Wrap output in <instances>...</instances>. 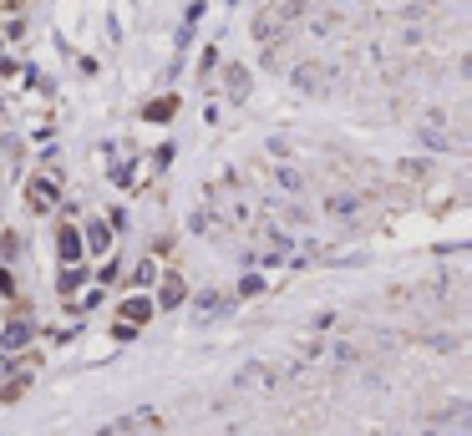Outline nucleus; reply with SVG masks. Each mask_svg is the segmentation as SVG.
<instances>
[{"label": "nucleus", "mask_w": 472, "mask_h": 436, "mask_svg": "<svg viewBox=\"0 0 472 436\" xmlns=\"http://www.w3.org/2000/svg\"><path fill=\"white\" fill-rule=\"evenodd\" d=\"M61 254L76 259V254H81V238H76V233H61Z\"/></svg>", "instance_id": "20e7f679"}, {"label": "nucleus", "mask_w": 472, "mask_h": 436, "mask_svg": "<svg viewBox=\"0 0 472 436\" xmlns=\"http://www.w3.org/2000/svg\"><path fill=\"white\" fill-rule=\"evenodd\" d=\"M229 97H234V102L249 97V71H244V67H229Z\"/></svg>", "instance_id": "f257e3e1"}, {"label": "nucleus", "mask_w": 472, "mask_h": 436, "mask_svg": "<svg viewBox=\"0 0 472 436\" xmlns=\"http://www.w3.org/2000/svg\"><path fill=\"white\" fill-rule=\"evenodd\" d=\"M31 203H36V208H51V203H56V188H51L46 178H41V183H31Z\"/></svg>", "instance_id": "f03ea898"}, {"label": "nucleus", "mask_w": 472, "mask_h": 436, "mask_svg": "<svg viewBox=\"0 0 472 436\" xmlns=\"http://www.w3.org/2000/svg\"><path fill=\"white\" fill-rule=\"evenodd\" d=\"M26 335H31V325H11V330H6V350H15V345H26Z\"/></svg>", "instance_id": "7ed1b4c3"}]
</instances>
